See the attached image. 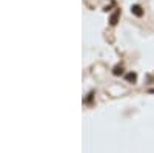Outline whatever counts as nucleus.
<instances>
[{
	"label": "nucleus",
	"instance_id": "nucleus-1",
	"mask_svg": "<svg viewBox=\"0 0 154 153\" xmlns=\"http://www.w3.org/2000/svg\"><path fill=\"white\" fill-rule=\"evenodd\" d=\"M133 12L134 14H137V16H142V9H140V6H133Z\"/></svg>",
	"mask_w": 154,
	"mask_h": 153
}]
</instances>
